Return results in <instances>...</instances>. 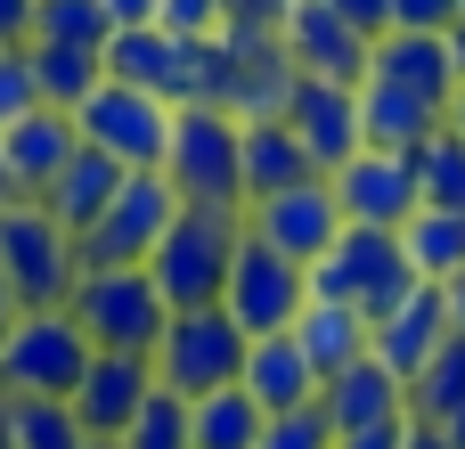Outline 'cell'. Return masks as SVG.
Returning <instances> with one entry per match:
<instances>
[{
	"mask_svg": "<svg viewBox=\"0 0 465 449\" xmlns=\"http://www.w3.org/2000/svg\"><path fill=\"white\" fill-rule=\"evenodd\" d=\"M417 286H425V278L409 270L401 229H360V221H343V237L311 262V303H351L368 327H384Z\"/></svg>",
	"mask_w": 465,
	"mask_h": 449,
	"instance_id": "1",
	"label": "cell"
},
{
	"mask_svg": "<svg viewBox=\"0 0 465 449\" xmlns=\"http://www.w3.org/2000/svg\"><path fill=\"white\" fill-rule=\"evenodd\" d=\"M237 237H245V213L180 205V213H172V229H163V237H155V254H147V278L163 286V303H172V311H204V303H221V286H229Z\"/></svg>",
	"mask_w": 465,
	"mask_h": 449,
	"instance_id": "2",
	"label": "cell"
},
{
	"mask_svg": "<svg viewBox=\"0 0 465 449\" xmlns=\"http://www.w3.org/2000/svg\"><path fill=\"white\" fill-rule=\"evenodd\" d=\"M245 123L229 106H172V147H163V180L180 188V205H213V213H245V164H237Z\"/></svg>",
	"mask_w": 465,
	"mask_h": 449,
	"instance_id": "3",
	"label": "cell"
},
{
	"mask_svg": "<svg viewBox=\"0 0 465 449\" xmlns=\"http://www.w3.org/2000/svg\"><path fill=\"white\" fill-rule=\"evenodd\" d=\"M0 270H8L16 311H65V303H74L82 262H74V237L49 221V205H41V196L0 205Z\"/></svg>",
	"mask_w": 465,
	"mask_h": 449,
	"instance_id": "4",
	"label": "cell"
},
{
	"mask_svg": "<svg viewBox=\"0 0 465 449\" xmlns=\"http://www.w3.org/2000/svg\"><path fill=\"white\" fill-rule=\"evenodd\" d=\"M65 311H74V327L98 352H155V335L172 327V303L147 278V262H131V270H82Z\"/></svg>",
	"mask_w": 465,
	"mask_h": 449,
	"instance_id": "5",
	"label": "cell"
},
{
	"mask_svg": "<svg viewBox=\"0 0 465 449\" xmlns=\"http://www.w3.org/2000/svg\"><path fill=\"white\" fill-rule=\"evenodd\" d=\"M245 327L221 311V303H204V311H172V327L155 335V384H172V393H188V401H204V393H221V384H237V368H245Z\"/></svg>",
	"mask_w": 465,
	"mask_h": 449,
	"instance_id": "6",
	"label": "cell"
},
{
	"mask_svg": "<svg viewBox=\"0 0 465 449\" xmlns=\"http://www.w3.org/2000/svg\"><path fill=\"white\" fill-rule=\"evenodd\" d=\"M90 335L74 327V311H16V327L0 335V393H41L65 401L90 368Z\"/></svg>",
	"mask_w": 465,
	"mask_h": 449,
	"instance_id": "7",
	"label": "cell"
},
{
	"mask_svg": "<svg viewBox=\"0 0 465 449\" xmlns=\"http://www.w3.org/2000/svg\"><path fill=\"white\" fill-rule=\"evenodd\" d=\"M74 131H82V147L114 155L123 172H163V147H172V106H163L155 90L98 82V90L74 106Z\"/></svg>",
	"mask_w": 465,
	"mask_h": 449,
	"instance_id": "8",
	"label": "cell"
},
{
	"mask_svg": "<svg viewBox=\"0 0 465 449\" xmlns=\"http://www.w3.org/2000/svg\"><path fill=\"white\" fill-rule=\"evenodd\" d=\"M172 213H180V188H172L163 172H123V188H114V205L98 213V229L74 237V262H82V270H131V262H147L155 237L172 229Z\"/></svg>",
	"mask_w": 465,
	"mask_h": 449,
	"instance_id": "9",
	"label": "cell"
},
{
	"mask_svg": "<svg viewBox=\"0 0 465 449\" xmlns=\"http://www.w3.org/2000/svg\"><path fill=\"white\" fill-rule=\"evenodd\" d=\"M302 303H311V270L286 262V254H270V245L245 229V237H237V262H229V286H221V311H229L245 335H286V327L302 319Z\"/></svg>",
	"mask_w": 465,
	"mask_h": 449,
	"instance_id": "10",
	"label": "cell"
},
{
	"mask_svg": "<svg viewBox=\"0 0 465 449\" xmlns=\"http://www.w3.org/2000/svg\"><path fill=\"white\" fill-rule=\"evenodd\" d=\"M245 229L270 245V254H286V262H319L335 237H343V205H335V180H294V188H278V196H253L245 205Z\"/></svg>",
	"mask_w": 465,
	"mask_h": 449,
	"instance_id": "11",
	"label": "cell"
},
{
	"mask_svg": "<svg viewBox=\"0 0 465 449\" xmlns=\"http://www.w3.org/2000/svg\"><path fill=\"white\" fill-rule=\"evenodd\" d=\"M147 393H155V360H147V352H90V368H82V384H74L65 401H74V425H82V434L123 442Z\"/></svg>",
	"mask_w": 465,
	"mask_h": 449,
	"instance_id": "12",
	"label": "cell"
},
{
	"mask_svg": "<svg viewBox=\"0 0 465 449\" xmlns=\"http://www.w3.org/2000/svg\"><path fill=\"white\" fill-rule=\"evenodd\" d=\"M278 41H286V57H294L302 74H319V82H343V90L368 82V49H376V41H360L327 0H286Z\"/></svg>",
	"mask_w": 465,
	"mask_h": 449,
	"instance_id": "13",
	"label": "cell"
},
{
	"mask_svg": "<svg viewBox=\"0 0 465 449\" xmlns=\"http://www.w3.org/2000/svg\"><path fill=\"white\" fill-rule=\"evenodd\" d=\"M286 123H294V139L311 147V164L335 180L368 139H360V90H343V82H319V74H302L294 82V98H286Z\"/></svg>",
	"mask_w": 465,
	"mask_h": 449,
	"instance_id": "14",
	"label": "cell"
},
{
	"mask_svg": "<svg viewBox=\"0 0 465 449\" xmlns=\"http://www.w3.org/2000/svg\"><path fill=\"white\" fill-rule=\"evenodd\" d=\"M335 205H343V221H360V229H409V213H417V172H409V155L360 147V155L335 172Z\"/></svg>",
	"mask_w": 465,
	"mask_h": 449,
	"instance_id": "15",
	"label": "cell"
},
{
	"mask_svg": "<svg viewBox=\"0 0 465 449\" xmlns=\"http://www.w3.org/2000/svg\"><path fill=\"white\" fill-rule=\"evenodd\" d=\"M74 147H82V131H74L65 106H33V115H16V123L0 131V155H8L16 196H41V188L74 164Z\"/></svg>",
	"mask_w": 465,
	"mask_h": 449,
	"instance_id": "16",
	"label": "cell"
},
{
	"mask_svg": "<svg viewBox=\"0 0 465 449\" xmlns=\"http://www.w3.org/2000/svg\"><path fill=\"white\" fill-rule=\"evenodd\" d=\"M450 335H458L450 294H441V286H417V294H409V303H401V311H392V319L368 335V352H376V360H384V368L409 384V376H417V368H425V360H433Z\"/></svg>",
	"mask_w": 465,
	"mask_h": 449,
	"instance_id": "17",
	"label": "cell"
},
{
	"mask_svg": "<svg viewBox=\"0 0 465 449\" xmlns=\"http://www.w3.org/2000/svg\"><path fill=\"white\" fill-rule=\"evenodd\" d=\"M319 409H327V425H335V442H343V434H360V425L409 417V384L368 352V360H351V368H335V376L319 384Z\"/></svg>",
	"mask_w": 465,
	"mask_h": 449,
	"instance_id": "18",
	"label": "cell"
},
{
	"mask_svg": "<svg viewBox=\"0 0 465 449\" xmlns=\"http://www.w3.org/2000/svg\"><path fill=\"white\" fill-rule=\"evenodd\" d=\"M368 74H376V82H401V90H417V98H433L441 115H450V98H458L450 33H384V41L368 49Z\"/></svg>",
	"mask_w": 465,
	"mask_h": 449,
	"instance_id": "19",
	"label": "cell"
},
{
	"mask_svg": "<svg viewBox=\"0 0 465 449\" xmlns=\"http://www.w3.org/2000/svg\"><path fill=\"white\" fill-rule=\"evenodd\" d=\"M441 131V106L433 98H417V90H401V82H360V139L368 147H384V155H409V147H425Z\"/></svg>",
	"mask_w": 465,
	"mask_h": 449,
	"instance_id": "20",
	"label": "cell"
},
{
	"mask_svg": "<svg viewBox=\"0 0 465 449\" xmlns=\"http://www.w3.org/2000/svg\"><path fill=\"white\" fill-rule=\"evenodd\" d=\"M114 188H123V164H114V155H98V147H74V164L41 188V205H49V221H57L65 237H90V229H98V213L114 205Z\"/></svg>",
	"mask_w": 465,
	"mask_h": 449,
	"instance_id": "21",
	"label": "cell"
},
{
	"mask_svg": "<svg viewBox=\"0 0 465 449\" xmlns=\"http://www.w3.org/2000/svg\"><path fill=\"white\" fill-rule=\"evenodd\" d=\"M237 384L278 417V409H302V401H319V368L302 360V344H294V327L286 335H253L245 344V368H237Z\"/></svg>",
	"mask_w": 465,
	"mask_h": 449,
	"instance_id": "22",
	"label": "cell"
},
{
	"mask_svg": "<svg viewBox=\"0 0 465 449\" xmlns=\"http://www.w3.org/2000/svg\"><path fill=\"white\" fill-rule=\"evenodd\" d=\"M237 164H245V205H253V196H278V188H294V180H327V172L311 164V147L294 139V123H286V115L245 123Z\"/></svg>",
	"mask_w": 465,
	"mask_h": 449,
	"instance_id": "23",
	"label": "cell"
},
{
	"mask_svg": "<svg viewBox=\"0 0 465 449\" xmlns=\"http://www.w3.org/2000/svg\"><path fill=\"white\" fill-rule=\"evenodd\" d=\"M98 57H106V82L155 90V98L172 106V90H180V41H172L163 25H114Z\"/></svg>",
	"mask_w": 465,
	"mask_h": 449,
	"instance_id": "24",
	"label": "cell"
},
{
	"mask_svg": "<svg viewBox=\"0 0 465 449\" xmlns=\"http://www.w3.org/2000/svg\"><path fill=\"white\" fill-rule=\"evenodd\" d=\"M294 82H302V65L286 57V41H262V49H237V82H229V115H237V123H270V115H286Z\"/></svg>",
	"mask_w": 465,
	"mask_h": 449,
	"instance_id": "25",
	"label": "cell"
},
{
	"mask_svg": "<svg viewBox=\"0 0 465 449\" xmlns=\"http://www.w3.org/2000/svg\"><path fill=\"white\" fill-rule=\"evenodd\" d=\"M368 319L351 311V303H302V319H294V344H302V360L319 368V384L335 376V368H351V360H368Z\"/></svg>",
	"mask_w": 465,
	"mask_h": 449,
	"instance_id": "26",
	"label": "cell"
},
{
	"mask_svg": "<svg viewBox=\"0 0 465 449\" xmlns=\"http://www.w3.org/2000/svg\"><path fill=\"white\" fill-rule=\"evenodd\" d=\"M401 254H409V270H417L425 286H450V278L465 270V213H433V205H417L409 229H401Z\"/></svg>",
	"mask_w": 465,
	"mask_h": 449,
	"instance_id": "27",
	"label": "cell"
},
{
	"mask_svg": "<svg viewBox=\"0 0 465 449\" xmlns=\"http://www.w3.org/2000/svg\"><path fill=\"white\" fill-rule=\"evenodd\" d=\"M25 57H33V90H41V106H82L98 82H106V57L98 49H65V41H25Z\"/></svg>",
	"mask_w": 465,
	"mask_h": 449,
	"instance_id": "28",
	"label": "cell"
},
{
	"mask_svg": "<svg viewBox=\"0 0 465 449\" xmlns=\"http://www.w3.org/2000/svg\"><path fill=\"white\" fill-rule=\"evenodd\" d=\"M0 442H8V449H82L90 434L74 425V401H41V393H0Z\"/></svg>",
	"mask_w": 465,
	"mask_h": 449,
	"instance_id": "29",
	"label": "cell"
},
{
	"mask_svg": "<svg viewBox=\"0 0 465 449\" xmlns=\"http://www.w3.org/2000/svg\"><path fill=\"white\" fill-rule=\"evenodd\" d=\"M262 425H270V409L245 384H221L196 401V449H262Z\"/></svg>",
	"mask_w": 465,
	"mask_h": 449,
	"instance_id": "30",
	"label": "cell"
},
{
	"mask_svg": "<svg viewBox=\"0 0 465 449\" xmlns=\"http://www.w3.org/2000/svg\"><path fill=\"white\" fill-rule=\"evenodd\" d=\"M458 409H465V327L409 376V417H417V425H450Z\"/></svg>",
	"mask_w": 465,
	"mask_h": 449,
	"instance_id": "31",
	"label": "cell"
},
{
	"mask_svg": "<svg viewBox=\"0 0 465 449\" xmlns=\"http://www.w3.org/2000/svg\"><path fill=\"white\" fill-rule=\"evenodd\" d=\"M409 172H417V205L433 213H465V139L441 123L425 147H409Z\"/></svg>",
	"mask_w": 465,
	"mask_h": 449,
	"instance_id": "32",
	"label": "cell"
},
{
	"mask_svg": "<svg viewBox=\"0 0 465 449\" xmlns=\"http://www.w3.org/2000/svg\"><path fill=\"white\" fill-rule=\"evenodd\" d=\"M123 449H196V401L172 393V384H155V393L139 401V417H131Z\"/></svg>",
	"mask_w": 465,
	"mask_h": 449,
	"instance_id": "33",
	"label": "cell"
},
{
	"mask_svg": "<svg viewBox=\"0 0 465 449\" xmlns=\"http://www.w3.org/2000/svg\"><path fill=\"white\" fill-rule=\"evenodd\" d=\"M114 16L106 0H33V41H65V49H106Z\"/></svg>",
	"mask_w": 465,
	"mask_h": 449,
	"instance_id": "34",
	"label": "cell"
},
{
	"mask_svg": "<svg viewBox=\"0 0 465 449\" xmlns=\"http://www.w3.org/2000/svg\"><path fill=\"white\" fill-rule=\"evenodd\" d=\"M262 449H335V425H327L319 401H302V409H278L262 425Z\"/></svg>",
	"mask_w": 465,
	"mask_h": 449,
	"instance_id": "35",
	"label": "cell"
},
{
	"mask_svg": "<svg viewBox=\"0 0 465 449\" xmlns=\"http://www.w3.org/2000/svg\"><path fill=\"white\" fill-rule=\"evenodd\" d=\"M41 106V90H33V57H25V41L16 49H0V131L16 123V115H33Z\"/></svg>",
	"mask_w": 465,
	"mask_h": 449,
	"instance_id": "36",
	"label": "cell"
},
{
	"mask_svg": "<svg viewBox=\"0 0 465 449\" xmlns=\"http://www.w3.org/2000/svg\"><path fill=\"white\" fill-rule=\"evenodd\" d=\"M221 16H229L221 0H163V8H155V25H163L172 41H204V33H221Z\"/></svg>",
	"mask_w": 465,
	"mask_h": 449,
	"instance_id": "37",
	"label": "cell"
},
{
	"mask_svg": "<svg viewBox=\"0 0 465 449\" xmlns=\"http://www.w3.org/2000/svg\"><path fill=\"white\" fill-rule=\"evenodd\" d=\"M458 0H392V33H450Z\"/></svg>",
	"mask_w": 465,
	"mask_h": 449,
	"instance_id": "38",
	"label": "cell"
},
{
	"mask_svg": "<svg viewBox=\"0 0 465 449\" xmlns=\"http://www.w3.org/2000/svg\"><path fill=\"white\" fill-rule=\"evenodd\" d=\"M327 8H335L360 41H384V33H392V0H327Z\"/></svg>",
	"mask_w": 465,
	"mask_h": 449,
	"instance_id": "39",
	"label": "cell"
},
{
	"mask_svg": "<svg viewBox=\"0 0 465 449\" xmlns=\"http://www.w3.org/2000/svg\"><path fill=\"white\" fill-rule=\"evenodd\" d=\"M417 434V417H384V425H360V434H343L335 449H409Z\"/></svg>",
	"mask_w": 465,
	"mask_h": 449,
	"instance_id": "40",
	"label": "cell"
},
{
	"mask_svg": "<svg viewBox=\"0 0 465 449\" xmlns=\"http://www.w3.org/2000/svg\"><path fill=\"white\" fill-rule=\"evenodd\" d=\"M33 41V0H0V49Z\"/></svg>",
	"mask_w": 465,
	"mask_h": 449,
	"instance_id": "41",
	"label": "cell"
},
{
	"mask_svg": "<svg viewBox=\"0 0 465 449\" xmlns=\"http://www.w3.org/2000/svg\"><path fill=\"white\" fill-rule=\"evenodd\" d=\"M155 8H163V0H106L114 25H155Z\"/></svg>",
	"mask_w": 465,
	"mask_h": 449,
	"instance_id": "42",
	"label": "cell"
},
{
	"mask_svg": "<svg viewBox=\"0 0 465 449\" xmlns=\"http://www.w3.org/2000/svg\"><path fill=\"white\" fill-rule=\"evenodd\" d=\"M441 294H450V319H458V327H465V270H458V278H450V286H441Z\"/></svg>",
	"mask_w": 465,
	"mask_h": 449,
	"instance_id": "43",
	"label": "cell"
},
{
	"mask_svg": "<svg viewBox=\"0 0 465 449\" xmlns=\"http://www.w3.org/2000/svg\"><path fill=\"white\" fill-rule=\"evenodd\" d=\"M450 57H458V82H465V8H458V25H450Z\"/></svg>",
	"mask_w": 465,
	"mask_h": 449,
	"instance_id": "44",
	"label": "cell"
},
{
	"mask_svg": "<svg viewBox=\"0 0 465 449\" xmlns=\"http://www.w3.org/2000/svg\"><path fill=\"white\" fill-rule=\"evenodd\" d=\"M16 327V294H8V270H0V335Z\"/></svg>",
	"mask_w": 465,
	"mask_h": 449,
	"instance_id": "45",
	"label": "cell"
},
{
	"mask_svg": "<svg viewBox=\"0 0 465 449\" xmlns=\"http://www.w3.org/2000/svg\"><path fill=\"white\" fill-rule=\"evenodd\" d=\"M409 449H450V442H441V425H417V434H409Z\"/></svg>",
	"mask_w": 465,
	"mask_h": 449,
	"instance_id": "46",
	"label": "cell"
},
{
	"mask_svg": "<svg viewBox=\"0 0 465 449\" xmlns=\"http://www.w3.org/2000/svg\"><path fill=\"white\" fill-rule=\"evenodd\" d=\"M441 123H450V131L465 139V82H458V98H450V115H441Z\"/></svg>",
	"mask_w": 465,
	"mask_h": 449,
	"instance_id": "47",
	"label": "cell"
},
{
	"mask_svg": "<svg viewBox=\"0 0 465 449\" xmlns=\"http://www.w3.org/2000/svg\"><path fill=\"white\" fill-rule=\"evenodd\" d=\"M441 442H450V449H465V409L450 417V425H441Z\"/></svg>",
	"mask_w": 465,
	"mask_h": 449,
	"instance_id": "48",
	"label": "cell"
},
{
	"mask_svg": "<svg viewBox=\"0 0 465 449\" xmlns=\"http://www.w3.org/2000/svg\"><path fill=\"white\" fill-rule=\"evenodd\" d=\"M0 205H16V180H8V155H0Z\"/></svg>",
	"mask_w": 465,
	"mask_h": 449,
	"instance_id": "49",
	"label": "cell"
},
{
	"mask_svg": "<svg viewBox=\"0 0 465 449\" xmlns=\"http://www.w3.org/2000/svg\"><path fill=\"white\" fill-rule=\"evenodd\" d=\"M82 449H123V442H98V434H90V442H82Z\"/></svg>",
	"mask_w": 465,
	"mask_h": 449,
	"instance_id": "50",
	"label": "cell"
},
{
	"mask_svg": "<svg viewBox=\"0 0 465 449\" xmlns=\"http://www.w3.org/2000/svg\"><path fill=\"white\" fill-rule=\"evenodd\" d=\"M458 8H465V0H458Z\"/></svg>",
	"mask_w": 465,
	"mask_h": 449,
	"instance_id": "51",
	"label": "cell"
},
{
	"mask_svg": "<svg viewBox=\"0 0 465 449\" xmlns=\"http://www.w3.org/2000/svg\"><path fill=\"white\" fill-rule=\"evenodd\" d=\"M0 449H8V442H0Z\"/></svg>",
	"mask_w": 465,
	"mask_h": 449,
	"instance_id": "52",
	"label": "cell"
}]
</instances>
